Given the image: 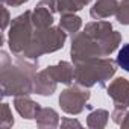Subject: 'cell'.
<instances>
[{
  "instance_id": "6da1fadb",
  "label": "cell",
  "mask_w": 129,
  "mask_h": 129,
  "mask_svg": "<svg viewBox=\"0 0 129 129\" xmlns=\"http://www.w3.org/2000/svg\"><path fill=\"white\" fill-rule=\"evenodd\" d=\"M117 64L126 72H129V44H124L117 55Z\"/></svg>"
}]
</instances>
